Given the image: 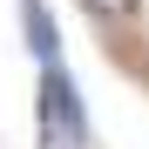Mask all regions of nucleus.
Wrapping results in <instances>:
<instances>
[{
    "label": "nucleus",
    "mask_w": 149,
    "mask_h": 149,
    "mask_svg": "<svg viewBox=\"0 0 149 149\" xmlns=\"http://www.w3.org/2000/svg\"><path fill=\"white\" fill-rule=\"evenodd\" d=\"M41 122L61 136V149H81V142H88L81 95H74V81H68V68H61V61H47V68H41Z\"/></svg>",
    "instance_id": "obj_1"
},
{
    "label": "nucleus",
    "mask_w": 149,
    "mask_h": 149,
    "mask_svg": "<svg viewBox=\"0 0 149 149\" xmlns=\"http://www.w3.org/2000/svg\"><path fill=\"white\" fill-rule=\"evenodd\" d=\"M20 14H27V47L41 54V68H47V61H61V34H54V14H47L41 0H20Z\"/></svg>",
    "instance_id": "obj_2"
},
{
    "label": "nucleus",
    "mask_w": 149,
    "mask_h": 149,
    "mask_svg": "<svg viewBox=\"0 0 149 149\" xmlns=\"http://www.w3.org/2000/svg\"><path fill=\"white\" fill-rule=\"evenodd\" d=\"M88 14H102V20H115V27H122V20L142 14V0H88Z\"/></svg>",
    "instance_id": "obj_3"
}]
</instances>
